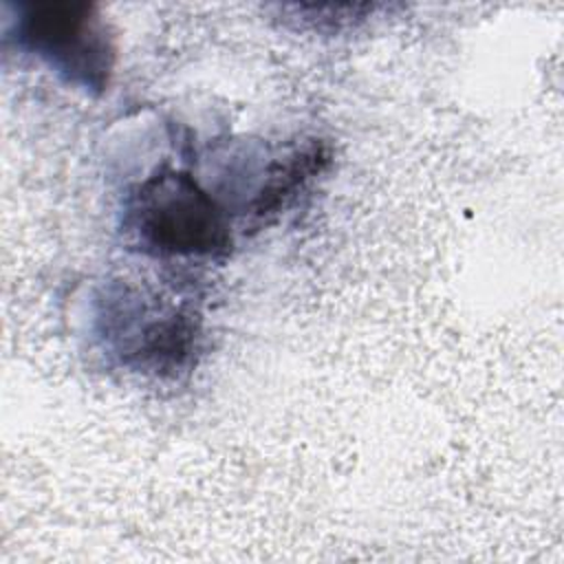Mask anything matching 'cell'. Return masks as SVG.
<instances>
[{
    "instance_id": "cell-4",
    "label": "cell",
    "mask_w": 564,
    "mask_h": 564,
    "mask_svg": "<svg viewBox=\"0 0 564 564\" xmlns=\"http://www.w3.org/2000/svg\"><path fill=\"white\" fill-rule=\"evenodd\" d=\"M330 163V152L319 139L289 148L284 154L271 156L260 172V183L242 207L249 229H262L273 223L295 198L315 181Z\"/></svg>"
},
{
    "instance_id": "cell-2",
    "label": "cell",
    "mask_w": 564,
    "mask_h": 564,
    "mask_svg": "<svg viewBox=\"0 0 564 564\" xmlns=\"http://www.w3.org/2000/svg\"><path fill=\"white\" fill-rule=\"evenodd\" d=\"M95 333L126 370L156 379L187 372L200 350V315L185 302L128 282H110L95 297Z\"/></svg>"
},
{
    "instance_id": "cell-1",
    "label": "cell",
    "mask_w": 564,
    "mask_h": 564,
    "mask_svg": "<svg viewBox=\"0 0 564 564\" xmlns=\"http://www.w3.org/2000/svg\"><path fill=\"white\" fill-rule=\"evenodd\" d=\"M121 229L161 260H223L234 249L229 212L192 172L167 165L130 187Z\"/></svg>"
},
{
    "instance_id": "cell-3",
    "label": "cell",
    "mask_w": 564,
    "mask_h": 564,
    "mask_svg": "<svg viewBox=\"0 0 564 564\" xmlns=\"http://www.w3.org/2000/svg\"><path fill=\"white\" fill-rule=\"evenodd\" d=\"M7 37L73 88L101 95L110 86L117 48L95 4L68 0L18 4Z\"/></svg>"
}]
</instances>
